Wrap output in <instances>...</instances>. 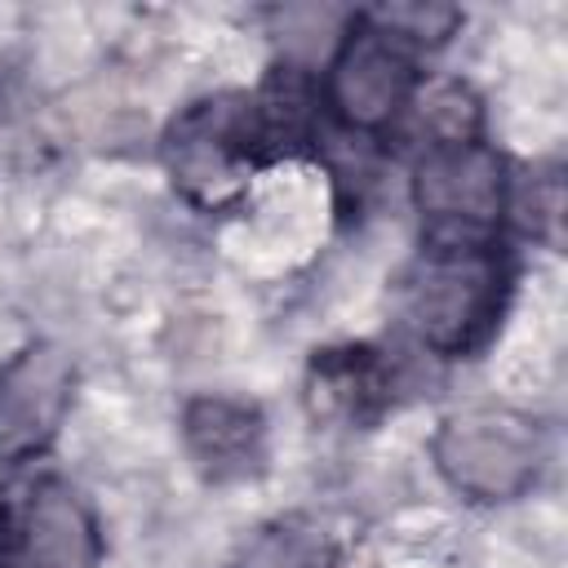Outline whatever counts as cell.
Here are the masks:
<instances>
[{"label":"cell","instance_id":"obj_10","mask_svg":"<svg viewBox=\"0 0 568 568\" xmlns=\"http://www.w3.org/2000/svg\"><path fill=\"white\" fill-rule=\"evenodd\" d=\"M333 564H337L333 537L302 515L262 528L240 559V568H333Z\"/></svg>","mask_w":568,"mask_h":568},{"label":"cell","instance_id":"obj_7","mask_svg":"<svg viewBox=\"0 0 568 568\" xmlns=\"http://www.w3.org/2000/svg\"><path fill=\"white\" fill-rule=\"evenodd\" d=\"M75 395V364L58 342H27L0 364V462L27 466L40 457Z\"/></svg>","mask_w":568,"mask_h":568},{"label":"cell","instance_id":"obj_3","mask_svg":"<svg viewBox=\"0 0 568 568\" xmlns=\"http://www.w3.org/2000/svg\"><path fill=\"white\" fill-rule=\"evenodd\" d=\"M430 462L444 484L470 501H515L546 466V435L519 408L479 404L439 422Z\"/></svg>","mask_w":568,"mask_h":568},{"label":"cell","instance_id":"obj_5","mask_svg":"<svg viewBox=\"0 0 568 568\" xmlns=\"http://www.w3.org/2000/svg\"><path fill=\"white\" fill-rule=\"evenodd\" d=\"M102 528L89 497L58 470L0 484V568H98Z\"/></svg>","mask_w":568,"mask_h":568},{"label":"cell","instance_id":"obj_8","mask_svg":"<svg viewBox=\"0 0 568 568\" xmlns=\"http://www.w3.org/2000/svg\"><path fill=\"white\" fill-rule=\"evenodd\" d=\"M182 444L204 479H248L266 462V417L253 399L195 395L182 408Z\"/></svg>","mask_w":568,"mask_h":568},{"label":"cell","instance_id":"obj_9","mask_svg":"<svg viewBox=\"0 0 568 568\" xmlns=\"http://www.w3.org/2000/svg\"><path fill=\"white\" fill-rule=\"evenodd\" d=\"M311 408L364 426L382 417L395 399V364L377 346H324L311 355Z\"/></svg>","mask_w":568,"mask_h":568},{"label":"cell","instance_id":"obj_11","mask_svg":"<svg viewBox=\"0 0 568 568\" xmlns=\"http://www.w3.org/2000/svg\"><path fill=\"white\" fill-rule=\"evenodd\" d=\"M368 18L377 27H386L390 36H399L404 44H413V49L444 44L462 22V13L448 9V4H390V9H373Z\"/></svg>","mask_w":568,"mask_h":568},{"label":"cell","instance_id":"obj_6","mask_svg":"<svg viewBox=\"0 0 568 568\" xmlns=\"http://www.w3.org/2000/svg\"><path fill=\"white\" fill-rule=\"evenodd\" d=\"M417 93V49L377 27L368 13L351 22L328 71L324 102L351 133H386Z\"/></svg>","mask_w":568,"mask_h":568},{"label":"cell","instance_id":"obj_1","mask_svg":"<svg viewBox=\"0 0 568 568\" xmlns=\"http://www.w3.org/2000/svg\"><path fill=\"white\" fill-rule=\"evenodd\" d=\"M315 138V93L297 67H280L253 93H217L186 106L164 133L173 186L195 209H226L262 164L302 151Z\"/></svg>","mask_w":568,"mask_h":568},{"label":"cell","instance_id":"obj_2","mask_svg":"<svg viewBox=\"0 0 568 568\" xmlns=\"http://www.w3.org/2000/svg\"><path fill=\"white\" fill-rule=\"evenodd\" d=\"M515 266L510 253L488 244H426V253L408 266L399 306L413 337L439 359H466L493 342L506 302H510Z\"/></svg>","mask_w":568,"mask_h":568},{"label":"cell","instance_id":"obj_4","mask_svg":"<svg viewBox=\"0 0 568 568\" xmlns=\"http://www.w3.org/2000/svg\"><path fill=\"white\" fill-rule=\"evenodd\" d=\"M426 244H488L510 204V169L479 133L430 142L413 164Z\"/></svg>","mask_w":568,"mask_h":568}]
</instances>
